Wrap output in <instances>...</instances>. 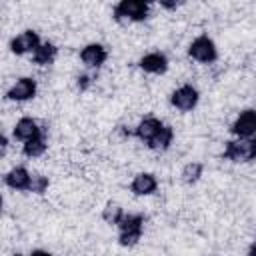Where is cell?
Segmentation results:
<instances>
[{
  "mask_svg": "<svg viewBox=\"0 0 256 256\" xmlns=\"http://www.w3.org/2000/svg\"><path fill=\"white\" fill-rule=\"evenodd\" d=\"M118 228V244L124 248H132L144 234V216L142 214H124Z\"/></svg>",
  "mask_w": 256,
  "mask_h": 256,
  "instance_id": "1",
  "label": "cell"
},
{
  "mask_svg": "<svg viewBox=\"0 0 256 256\" xmlns=\"http://www.w3.org/2000/svg\"><path fill=\"white\" fill-rule=\"evenodd\" d=\"M222 158L230 160V162H240V164H248V162L256 160V136L228 140L224 144Z\"/></svg>",
  "mask_w": 256,
  "mask_h": 256,
  "instance_id": "2",
  "label": "cell"
},
{
  "mask_svg": "<svg viewBox=\"0 0 256 256\" xmlns=\"http://www.w3.org/2000/svg\"><path fill=\"white\" fill-rule=\"evenodd\" d=\"M150 4L142 0H120L112 8V18L116 22H142L148 18Z\"/></svg>",
  "mask_w": 256,
  "mask_h": 256,
  "instance_id": "3",
  "label": "cell"
},
{
  "mask_svg": "<svg viewBox=\"0 0 256 256\" xmlns=\"http://www.w3.org/2000/svg\"><path fill=\"white\" fill-rule=\"evenodd\" d=\"M188 56L200 64H212L218 58V48L210 36L202 34V36L194 38L192 44L188 46Z\"/></svg>",
  "mask_w": 256,
  "mask_h": 256,
  "instance_id": "4",
  "label": "cell"
},
{
  "mask_svg": "<svg viewBox=\"0 0 256 256\" xmlns=\"http://www.w3.org/2000/svg\"><path fill=\"white\" fill-rule=\"evenodd\" d=\"M198 100H200V94H198V90H196L192 84H182L180 88H176V90L170 94V104H172L176 110H180V112H190V110H194L196 104H198Z\"/></svg>",
  "mask_w": 256,
  "mask_h": 256,
  "instance_id": "5",
  "label": "cell"
},
{
  "mask_svg": "<svg viewBox=\"0 0 256 256\" xmlns=\"http://www.w3.org/2000/svg\"><path fill=\"white\" fill-rule=\"evenodd\" d=\"M40 36L38 32L34 30H22L20 34H16L12 40H10V52L16 54V56H24V54H34L36 48L40 46Z\"/></svg>",
  "mask_w": 256,
  "mask_h": 256,
  "instance_id": "6",
  "label": "cell"
},
{
  "mask_svg": "<svg viewBox=\"0 0 256 256\" xmlns=\"http://www.w3.org/2000/svg\"><path fill=\"white\" fill-rule=\"evenodd\" d=\"M230 132L236 138H254L256 136V110L254 108L242 110L236 116V120L232 122Z\"/></svg>",
  "mask_w": 256,
  "mask_h": 256,
  "instance_id": "7",
  "label": "cell"
},
{
  "mask_svg": "<svg viewBox=\"0 0 256 256\" xmlns=\"http://www.w3.org/2000/svg\"><path fill=\"white\" fill-rule=\"evenodd\" d=\"M36 90H38V84L34 78L30 76H22L18 78L6 92V98L12 100V102H26V100H32L36 96Z\"/></svg>",
  "mask_w": 256,
  "mask_h": 256,
  "instance_id": "8",
  "label": "cell"
},
{
  "mask_svg": "<svg viewBox=\"0 0 256 256\" xmlns=\"http://www.w3.org/2000/svg\"><path fill=\"white\" fill-rule=\"evenodd\" d=\"M80 60L86 68H100L108 60V50L98 42H90L80 50Z\"/></svg>",
  "mask_w": 256,
  "mask_h": 256,
  "instance_id": "9",
  "label": "cell"
},
{
  "mask_svg": "<svg viewBox=\"0 0 256 256\" xmlns=\"http://www.w3.org/2000/svg\"><path fill=\"white\" fill-rule=\"evenodd\" d=\"M4 184L16 192H30L32 174L28 172L26 166H14L10 172L4 174Z\"/></svg>",
  "mask_w": 256,
  "mask_h": 256,
  "instance_id": "10",
  "label": "cell"
},
{
  "mask_svg": "<svg viewBox=\"0 0 256 256\" xmlns=\"http://www.w3.org/2000/svg\"><path fill=\"white\" fill-rule=\"evenodd\" d=\"M42 132H44V128H42L34 118H30V116H22V118L14 124L12 136H14L16 140H20V142H28V140L40 136Z\"/></svg>",
  "mask_w": 256,
  "mask_h": 256,
  "instance_id": "11",
  "label": "cell"
},
{
  "mask_svg": "<svg viewBox=\"0 0 256 256\" xmlns=\"http://www.w3.org/2000/svg\"><path fill=\"white\" fill-rule=\"evenodd\" d=\"M138 66L148 74H164L168 70V58L162 52H148L138 60Z\"/></svg>",
  "mask_w": 256,
  "mask_h": 256,
  "instance_id": "12",
  "label": "cell"
},
{
  "mask_svg": "<svg viewBox=\"0 0 256 256\" xmlns=\"http://www.w3.org/2000/svg\"><path fill=\"white\" fill-rule=\"evenodd\" d=\"M162 128H164V122H162V120H158V118H154V116H146L144 120L138 122V126L134 128L132 134H134L140 142L148 144V142H150Z\"/></svg>",
  "mask_w": 256,
  "mask_h": 256,
  "instance_id": "13",
  "label": "cell"
},
{
  "mask_svg": "<svg viewBox=\"0 0 256 256\" xmlns=\"http://www.w3.org/2000/svg\"><path fill=\"white\" fill-rule=\"evenodd\" d=\"M156 188H158V180L150 172H140L130 182V190L136 196H150V194L156 192Z\"/></svg>",
  "mask_w": 256,
  "mask_h": 256,
  "instance_id": "14",
  "label": "cell"
},
{
  "mask_svg": "<svg viewBox=\"0 0 256 256\" xmlns=\"http://www.w3.org/2000/svg\"><path fill=\"white\" fill-rule=\"evenodd\" d=\"M172 142H174V130H172V126H168V124H164V128L146 144L150 150H154V152H166L170 146H172Z\"/></svg>",
  "mask_w": 256,
  "mask_h": 256,
  "instance_id": "15",
  "label": "cell"
},
{
  "mask_svg": "<svg viewBox=\"0 0 256 256\" xmlns=\"http://www.w3.org/2000/svg\"><path fill=\"white\" fill-rule=\"evenodd\" d=\"M56 56H58L56 44H52V42H42V44L36 48V52L32 54V62L38 64V66H48V64H52V62L56 60Z\"/></svg>",
  "mask_w": 256,
  "mask_h": 256,
  "instance_id": "16",
  "label": "cell"
},
{
  "mask_svg": "<svg viewBox=\"0 0 256 256\" xmlns=\"http://www.w3.org/2000/svg\"><path fill=\"white\" fill-rule=\"evenodd\" d=\"M46 148H48V144H46V130H44L40 136H36V138H32V140L22 144V154L26 158H38V156H42L46 152Z\"/></svg>",
  "mask_w": 256,
  "mask_h": 256,
  "instance_id": "17",
  "label": "cell"
},
{
  "mask_svg": "<svg viewBox=\"0 0 256 256\" xmlns=\"http://www.w3.org/2000/svg\"><path fill=\"white\" fill-rule=\"evenodd\" d=\"M124 208L118 202H106V206L102 208V220L110 226H118L120 220L124 218Z\"/></svg>",
  "mask_w": 256,
  "mask_h": 256,
  "instance_id": "18",
  "label": "cell"
},
{
  "mask_svg": "<svg viewBox=\"0 0 256 256\" xmlns=\"http://www.w3.org/2000/svg\"><path fill=\"white\" fill-rule=\"evenodd\" d=\"M202 172H204L202 162H188V164H184V168L180 172V178H182L184 184H196L202 178Z\"/></svg>",
  "mask_w": 256,
  "mask_h": 256,
  "instance_id": "19",
  "label": "cell"
},
{
  "mask_svg": "<svg viewBox=\"0 0 256 256\" xmlns=\"http://www.w3.org/2000/svg\"><path fill=\"white\" fill-rule=\"evenodd\" d=\"M50 186V180L48 176H42V174H32V184H30V192L34 194H44Z\"/></svg>",
  "mask_w": 256,
  "mask_h": 256,
  "instance_id": "20",
  "label": "cell"
},
{
  "mask_svg": "<svg viewBox=\"0 0 256 256\" xmlns=\"http://www.w3.org/2000/svg\"><path fill=\"white\" fill-rule=\"evenodd\" d=\"M90 82H92V76H88V74L78 76V88H80V90H86V88L90 86Z\"/></svg>",
  "mask_w": 256,
  "mask_h": 256,
  "instance_id": "21",
  "label": "cell"
},
{
  "mask_svg": "<svg viewBox=\"0 0 256 256\" xmlns=\"http://www.w3.org/2000/svg\"><path fill=\"white\" fill-rule=\"evenodd\" d=\"M182 2H166V0H162L160 2V6H164V8H168V10H174V8H178Z\"/></svg>",
  "mask_w": 256,
  "mask_h": 256,
  "instance_id": "22",
  "label": "cell"
},
{
  "mask_svg": "<svg viewBox=\"0 0 256 256\" xmlns=\"http://www.w3.org/2000/svg\"><path fill=\"white\" fill-rule=\"evenodd\" d=\"M6 148H8V138L2 134V138H0V152H2V156L6 154Z\"/></svg>",
  "mask_w": 256,
  "mask_h": 256,
  "instance_id": "23",
  "label": "cell"
},
{
  "mask_svg": "<svg viewBox=\"0 0 256 256\" xmlns=\"http://www.w3.org/2000/svg\"><path fill=\"white\" fill-rule=\"evenodd\" d=\"M30 256H54V254H50V252H46V250H32Z\"/></svg>",
  "mask_w": 256,
  "mask_h": 256,
  "instance_id": "24",
  "label": "cell"
},
{
  "mask_svg": "<svg viewBox=\"0 0 256 256\" xmlns=\"http://www.w3.org/2000/svg\"><path fill=\"white\" fill-rule=\"evenodd\" d=\"M248 256H256V240L248 246Z\"/></svg>",
  "mask_w": 256,
  "mask_h": 256,
  "instance_id": "25",
  "label": "cell"
},
{
  "mask_svg": "<svg viewBox=\"0 0 256 256\" xmlns=\"http://www.w3.org/2000/svg\"><path fill=\"white\" fill-rule=\"evenodd\" d=\"M14 256H20V254H14Z\"/></svg>",
  "mask_w": 256,
  "mask_h": 256,
  "instance_id": "26",
  "label": "cell"
}]
</instances>
